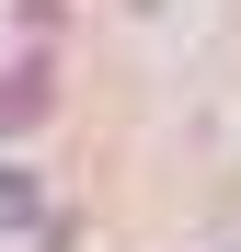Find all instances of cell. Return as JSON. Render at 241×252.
I'll return each instance as SVG.
<instances>
[{
	"instance_id": "cell-3",
	"label": "cell",
	"mask_w": 241,
	"mask_h": 252,
	"mask_svg": "<svg viewBox=\"0 0 241 252\" xmlns=\"http://www.w3.org/2000/svg\"><path fill=\"white\" fill-rule=\"evenodd\" d=\"M230 252H241V229H230Z\"/></svg>"
},
{
	"instance_id": "cell-2",
	"label": "cell",
	"mask_w": 241,
	"mask_h": 252,
	"mask_svg": "<svg viewBox=\"0 0 241 252\" xmlns=\"http://www.w3.org/2000/svg\"><path fill=\"white\" fill-rule=\"evenodd\" d=\"M0 218H46V195H34V172H0Z\"/></svg>"
},
{
	"instance_id": "cell-1",
	"label": "cell",
	"mask_w": 241,
	"mask_h": 252,
	"mask_svg": "<svg viewBox=\"0 0 241 252\" xmlns=\"http://www.w3.org/2000/svg\"><path fill=\"white\" fill-rule=\"evenodd\" d=\"M46 92H58V80H46V58H23L12 80H0V126H12V138H23V126L46 115Z\"/></svg>"
}]
</instances>
